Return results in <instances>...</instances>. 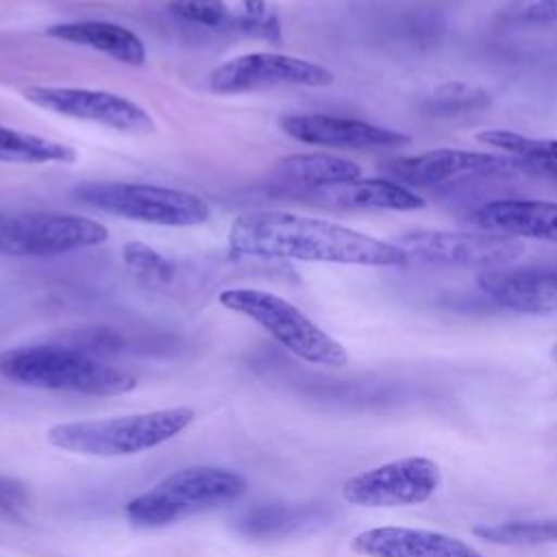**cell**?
I'll return each instance as SVG.
<instances>
[{"mask_svg": "<svg viewBox=\"0 0 557 557\" xmlns=\"http://www.w3.org/2000/svg\"><path fill=\"white\" fill-rule=\"evenodd\" d=\"M505 15L516 24H553L557 22V0H509Z\"/></svg>", "mask_w": 557, "mask_h": 557, "instance_id": "4316f807", "label": "cell"}, {"mask_svg": "<svg viewBox=\"0 0 557 557\" xmlns=\"http://www.w3.org/2000/svg\"><path fill=\"white\" fill-rule=\"evenodd\" d=\"M76 157V150L67 144L0 124V161L4 163H74Z\"/></svg>", "mask_w": 557, "mask_h": 557, "instance_id": "44dd1931", "label": "cell"}, {"mask_svg": "<svg viewBox=\"0 0 557 557\" xmlns=\"http://www.w3.org/2000/svg\"><path fill=\"white\" fill-rule=\"evenodd\" d=\"M305 196L339 209L416 211L424 207V200L416 191L387 178H357L350 183L329 185Z\"/></svg>", "mask_w": 557, "mask_h": 557, "instance_id": "e0dca14e", "label": "cell"}, {"mask_svg": "<svg viewBox=\"0 0 557 557\" xmlns=\"http://www.w3.org/2000/svg\"><path fill=\"white\" fill-rule=\"evenodd\" d=\"M550 357H553V361L557 363V344L550 348Z\"/></svg>", "mask_w": 557, "mask_h": 557, "instance_id": "f1b7e54d", "label": "cell"}, {"mask_svg": "<svg viewBox=\"0 0 557 557\" xmlns=\"http://www.w3.org/2000/svg\"><path fill=\"white\" fill-rule=\"evenodd\" d=\"M218 300L224 309L257 322L283 348L307 363L326 368L348 363L346 348L278 294L257 287H231L220 292Z\"/></svg>", "mask_w": 557, "mask_h": 557, "instance_id": "5b68a950", "label": "cell"}, {"mask_svg": "<svg viewBox=\"0 0 557 557\" xmlns=\"http://www.w3.org/2000/svg\"><path fill=\"white\" fill-rule=\"evenodd\" d=\"M285 135L300 144L348 148V150H374V148H400L411 141L403 131L376 126L363 120L339 117L329 113H296L281 117Z\"/></svg>", "mask_w": 557, "mask_h": 557, "instance_id": "4fadbf2b", "label": "cell"}, {"mask_svg": "<svg viewBox=\"0 0 557 557\" xmlns=\"http://www.w3.org/2000/svg\"><path fill=\"white\" fill-rule=\"evenodd\" d=\"M0 376L26 387L85 396H120L137 387L135 374L67 344L7 348L0 352Z\"/></svg>", "mask_w": 557, "mask_h": 557, "instance_id": "7a4b0ae2", "label": "cell"}, {"mask_svg": "<svg viewBox=\"0 0 557 557\" xmlns=\"http://www.w3.org/2000/svg\"><path fill=\"white\" fill-rule=\"evenodd\" d=\"M294 520V511L292 509H285V507H263L255 513H250L248 518V527H250V533H268L272 531L274 527H287L289 522Z\"/></svg>", "mask_w": 557, "mask_h": 557, "instance_id": "83f0119b", "label": "cell"}, {"mask_svg": "<svg viewBox=\"0 0 557 557\" xmlns=\"http://www.w3.org/2000/svg\"><path fill=\"white\" fill-rule=\"evenodd\" d=\"M122 257L128 268L157 281H170L176 270L172 259H168L165 255H161L159 250L141 242H126L122 248Z\"/></svg>", "mask_w": 557, "mask_h": 557, "instance_id": "484cf974", "label": "cell"}, {"mask_svg": "<svg viewBox=\"0 0 557 557\" xmlns=\"http://www.w3.org/2000/svg\"><path fill=\"white\" fill-rule=\"evenodd\" d=\"M228 250L250 259H296L368 268H403V248L361 231L289 211H252L235 218Z\"/></svg>", "mask_w": 557, "mask_h": 557, "instance_id": "6da1fadb", "label": "cell"}, {"mask_svg": "<svg viewBox=\"0 0 557 557\" xmlns=\"http://www.w3.org/2000/svg\"><path fill=\"white\" fill-rule=\"evenodd\" d=\"M168 11L185 22L222 30L233 28L235 11L224 0H170Z\"/></svg>", "mask_w": 557, "mask_h": 557, "instance_id": "cb8c5ba5", "label": "cell"}, {"mask_svg": "<svg viewBox=\"0 0 557 557\" xmlns=\"http://www.w3.org/2000/svg\"><path fill=\"white\" fill-rule=\"evenodd\" d=\"M490 104V94L476 85H468L461 81L444 83L431 89L420 102V109L429 115L437 117H450V115H463L479 109H485Z\"/></svg>", "mask_w": 557, "mask_h": 557, "instance_id": "7402d4cb", "label": "cell"}, {"mask_svg": "<svg viewBox=\"0 0 557 557\" xmlns=\"http://www.w3.org/2000/svg\"><path fill=\"white\" fill-rule=\"evenodd\" d=\"M333 72L315 61L281 52H246L228 59L209 74L215 94H246L268 87H326Z\"/></svg>", "mask_w": 557, "mask_h": 557, "instance_id": "8fae6325", "label": "cell"}, {"mask_svg": "<svg viewBox=\"0 0 557 557\" xmlns=\"http://www.w3.org/2000/svg\"><path fill=\"white\" fill-rule=\"evenodd\" d=\"M109 239V228L91 218L74 213L30 211L0 215L2 257H54L100 246Z\"/></svg>", "mask_w": 557, "mask_h": 557, "instance_id": "52a82bcc", "label": "cell"}, {"mask_svg": "<svg viewBox=\"0 0 557 557\" xmlns=\"http://www.w3.org/2000/svg\"><path fill=\"white\" fill-rule=\"evenodd\" d=\"M555 524H557V520H555Z\"/></svg>", "mask_w": 557, "mask_h": 557, "instance_id": "f546056e", "label": "cell"}, {"mask_svg": "<svg viewBox=\"0 0 557 557\" xmlns=\"http://www.w3.org/2000/svg\"><path fill=\"white\" fill-rule=\"evenodd\" d=\"M476 141L505 150L524 172L557 181V139L527 137L507 128H483L476 133Z\"/></svg>", "mask_w": 557, "mask_h": 557, "instance_id": "ffe728a7", "label": "cell"}, {"mask_svg": "<svg viewBox=\"0 0 557 557\" xmlns=\"http://www.w3.org/2000/svg\"><path fill=\"white\" fill-rule=\"evenodd\" d=\"M385 170L405 187H437L466 176L476 178L513 174L522 168L511 157L440 148L422 154L392 159Z\"/></svg>", "mask_w": 557, "mask_h": 557, "instance_id": "7c38bea8", "label": "cell"}, {"mask_svg": "<svg viewBox=\"0 0 557 557\" xmlns=\"http://www.w3.org/2000/svg\"><path fill=\"white\" fill-rule=\"evenodd\" d=\"M248 490L244 474L220 466H187L126 503L135 529H163L183 518L237 500Z\"/></svg>", "mask_w": 557, "mask_h": 557, "instance_id": "277c9868", "label": "cell"}, {"mask_svg": "<svg viewBox=\"0 0 557 557\" xmlns=\"http://www.w3.org/2000/svg\"><path fill=\"white\" fill-rule=\"evenodd\" d=\"M472 533L492 544L505 546H531L557 542L555 520H509L498 524H479Z\"/></svg>", "mask_w": 557, "mask_h": 557, "instance_id": "603a6c76", "label": "cell"}, {"mask_svg": "<svg viewBox=\"0 0 557 557\" xmlns=\"http://www.w3.org/2000/svg\"><path fill=\"white\" fill-rule=\"evenodd\" d=\"M196 418L191 407L131 416L57 422L46 431L50 446L87 457H128L157 448L183 433Z\"/></svg>", "mask_w": 557, "mask_h": 557, "instance_id": "3957f363", "label": "cell"}, {"mask_svg": "<svg viewBox=\"0 0 557 557\" xmlns=\"http://www.w3.org/2000/svg\"><path fill=\"white\" fill-rule=\"evenodd\" d=\"M74 196L98 211L157 226H198L211 218L209 202L198 194L150 183L89 181L74 187Z\"/></svg>", "mask_w": 557, "mask_h": 557, "instance_id": "8992f818", "label": "cell"}, {"mask_svg": "<svg viewBox=\"0 0 557 557\" xmlns=\"http://www.w3.org/2000/svg\"><path fill=\"white\" fill-rule=\"evenodd\" d=\"M48 35L74 46L98 50L126 65L146 63V44L131 28L102 20H81V22H61L48 28Z\"/></svg>", "mask_w": 557, "mask_h": 557, "instance_id": "ac0fdd59", "label": "cell"}, {"mask_svg": "<svg viewBox=\"0 0 557 557\" xmlns=\"http://www.w3.org/2000/svg\"><path fill=\"white\" fill-rule=\"evenodd\" d=\"M22 96L44 111L100 124L111 131L131 135H150L157 131L150 113L120 94L87 87L28 85L22 89Z\"/></svg>", "mask_w": 557, "mask_h": 557, "instance_id": "9c48e42d", "label": "cell"}, {"mask_svg": "<svg viewBox=\"0 0 557 557\" xmlns=\"http://www.w3.org/2000/svg\"><path fill=\"white\" fill-rule=\"evenodd\" d=\"M233 30L281 41V22L265 0H242L233 15Z\"/></svg>", "mask_w": 557, "mask_h": 557, "instance_id": "d4e9b609", "label": "cell"}, {"mask_svg": "<svg viewBox=\"0 0 557 557\" xmlns=\"http://www.w3.org/2000/svg\"><path fill=\"white\" fill-rule=\"evenodd\" d=\"M479 231L509 235L516 239H542L557 244V202L531 198H500L479 205L468 213Z\"/></svg>", "mask_w": 557, "mask_h": 557, "instance_id": "9a60e30c", "label": "cell"}, {"mask_svg": "<svg viewBox=\"0 0 557 557\" xmlns=\"http://www.w3.org/2000/svg\"><path fill=\"white\" fill-rule=\"evenodd\" d=\"M409 259L437 268L500 270L522 257V239L487 231H411L394 242Z\"/></svg>", "mask_w": 557, "mask_h": 557, "instance_id": "ba28073f", "label": "cell"}, {"mask_svg": "<svg viewBox=\"0 0 557 557\" xmlns=\"http://www.w3.org/2000/svg\"><path fill=\"white\" fill-rule=\"evenodd\" d=\"M479 292L496 307L529 313H557V274L540 270H490L476 278Z\"/></svg>", "mask_w": 557, "mask_h": 557, "instance_id": "2e32d148", "label": "cell"}, {"mask_svg": "<svg viewBox=\"0 0 557 557\" xmlns=\"http://www.w3.org/2000/svg\"><path fill=\"white\" fill-rule=\"evenodd\" d=\"M440 485V466L413 455L350 476L342 485V496L357 507H407L429 500Z\"/></svg>", "mask_w": 557, "mask_h": 557, "instance_id": "30bf717a", "label": "cell"}, {"mask_svg": "<svg viewBox=\"0 0 557 557\" xmlns=\"http://www.w3.org/2000/svg\"><path fill=\"white\" fill-rule=\"evenodd\" d=\"M276 176L283 187L289 191L305 196L309 191L350 183L361 178V168L344 157L324 154V152H307V154H289L276 163Z\"/></svg>", "mask_w": 557, "mask_h": 557, "instance_id": "d6986e66", "label": "cell"}, {"mask_svg": "<svg viewBox=\"0 0 557 557\" xmlns=\"http://www.w3.org/2000/svg\"><path fill=\"white\" fill-rule=\"evenodd\" d=\"M350 548L363 557H485L455 535L411 527L366 529L352 537Z\"/></svg>", "mask_w": 557, "mask_h": 557, "instance_id": "5bb4252c", "label": "cell"}]
</instances>
